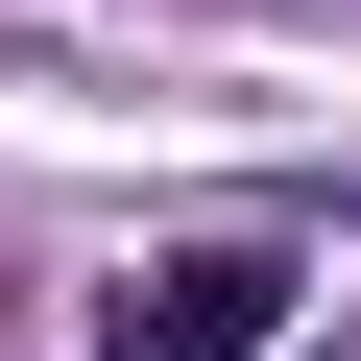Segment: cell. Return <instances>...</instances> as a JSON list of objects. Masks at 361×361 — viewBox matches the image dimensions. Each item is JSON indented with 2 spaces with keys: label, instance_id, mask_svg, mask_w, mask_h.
I'll return each mask as SVG.
<instances>
[{
  "label": "cell",
  "instance_id": "obj_1",
  "mask_svg": "<svg viewBox=\"0 0 361 361\" xmlns=\"http://www.w3.org/2000/svg\"><path fill=\"white\" fill-rule=\"evenodd\" d=\"M289 337V241H169L121 289V361H265Z\"/></svg>",
  "mask_w": 361,
  "mask_h": 361
}]
</instances>
